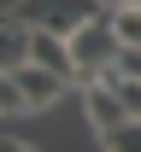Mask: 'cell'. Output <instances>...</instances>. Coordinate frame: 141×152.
<instances>
[{"mask_svg": "<svg viewBox=\"0 0 141 152\" xmlns=\"http://www.w3.org/2000/svg\"><path fill=\"white\" fill-rule=\"evenodd\" d=\"M65 41H71V64H77L82 88H88V82H106V76L118 70V58H123V41H118V29H112V12L88 18L77 35H65Z\"/></svg>", "mask_w": 141, "mask_h": 152, "instance_id": "obj_1", "label": "cell"}, {"mask_svg": "<svg viewBox=\"0 0 141 152\" xmlns=\"http://www.w3.org/2000/svg\"><path fill=\"white\" fill-rule=\"evenodd\" d=\"M6 18L24 29H47V35H77L88 18H100V0H18Z\"/></svg>", "mask_w": 141, "mask_h": 152, "instance_id": "obj_2", "label": "cell"}, {"mask_svg": "<svg viewBox=\"0 0 141 152\" xmlns=\"http://www.w3.org/2000/svg\"><path fill=\"white\" fill-rule=\"evenodd\" d=\"M82 105H88V123H94V134H112L118 123H129L123 99L112 94V82H88V88H82Z\"/></svg>", "mask_w": 141, "mask_h": 152, "instance_id": "obj_3", "label": "cell"}, {"mask_svg": "<svg viewBox=\"0 0 141 152\" xmlns=\"http://www.w3.org/2000/svg\"><path fill=\"white\" fill-rule=\"evenodd\" d=\"M30 64H41V70L65 76V82H77V64H71V41H65V35H47V29H35V41H30Z\"/></svg>", "mask_w": 141, "mask_h": 152, "instance_id": "obj_4", "label": "cell"}, {"mask_svg": "<svg viewBox=\"0 0 141 152\" xmlns=\"http://www.w3.org/2000/svg\"><path fill=\"white\" fill-rule=\"evenodd\" d=\"M12 76H18V88H24V99H30V111H35V105H53V99H59L65 88H71L65 76L41 70V64H24V70H12Z\"/></svg>", "mask_w": 141, "mask_h": 152, "instance_id": "obj_5", "label": "cell"}, {"mask_svg": "<svg viewBox=\"0 0 141 152\" xmlns=\"http://www.w3.org/2000/svg\"><path fill=\"white\" fill-rule=\"evenodd\" d=\"M30 41H35V29H24L18 18H0V70H24L30 64Z\"/></svg>", "mask_w": 141, "mask_h": 152, "instance_id": "obj_6", "label": "cell"}, {"mask_svg": "<svg viewBox=\"0 0 141 152\" xmlns=\"http://www.w3.org/2000/svg\"><path fill=\"white\" fill-rule=\"evenodd\" d=\"M106 82H112V94L123 99V111H129V123H141V76H123V70H112Z\"/></svg>", "mask_w": 141, "mask_h": 152, "instance_id": "obj_7", "label": "cell"}, {"mask_svg": "<svg viewBox=\"0 0 141 152\" xmlns=\"http://www.w3.org/2000/svg\"><path fill=\"white\" fill-rule=\"evenodd\" d=\"M112 29H118V41L135 53L141 47V6H112Z\"/></svg>", "mask_w": 141, "mask_h": 152, "instance_id": "obj_8", "label": "cell"}, {"mask_svg": "<svg viewBox=\"0 0 141 152\" xmlns=\"http://www.w3.org/2000/svg\"><path fill=\"white\" fill-rule=\"evenodd\" d=\"M18 111H30V99H24L18 76H12V70H0V117H18Z\"/></svg>", "mask_w": 141, "mask_h": 152, "instance_id": "obj_9", "label": "cell"}, {"mask_svg": "<svg viewBox=\"0 0 141 152\" xmlns=\"http://www.w3.org/2000/svg\"><path fill=\"white\" fill-rule=\"evenodd\" d=\"M106 152H141V123H118L112 134H100Z\"/></svg>", "mask_w": 141, "mask_h": 152, "instance_id": "obj_10", "label": "cell"}, {"mask_svg": "<svg viewBox=\"0 0 141 152\" xmlns=\"http://www.w3.org/2000/svg\"><path fill=\"white\" fill-rule=\"evenodd\" d=\"M0 152H35L30 140H12V134H0Z\"/></svg>", "mask_w": 141, "mask_h": 152, "instance_id": "obj_11", "label": "cell"}, {"mask_svg": "<svg viewBox=\"0 0 141 152\" xmlns=\"http://www.w3.org/2000/svg\"><path fill=\"white\" fill-rule=\"evenodd\" d=\"M106 6H141V0H106Z\"/></svg>", "mask_w": 141, "mask_h": 152, "instance_id": "obj_12", "label": "cell"}]
</instances>
